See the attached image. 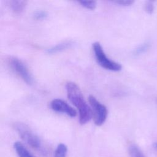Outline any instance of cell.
<instances>
[{
    "label": "cell",
    "mask_w": 157,
    "mask_h": 157,
    "mask_svg": "<svg viewBox=\"0 0 157 157\" xmlns=\"http://www.w3.org/2000/svg\"><path fill=\"white\" fill-rule=\"evenodd\" d=\"M66 90L69 100L78 110L80 123H87L93 117V113L91 109L85 101L80 88L74 82H69L66 84Z\"/></svg>",
    "instance_id": "6da1fadb"
},
{
    "label": "cell",
    "mask_w": 157,
    "mask_h": 157,
    "mask_svg": "<svg viewBox=\"0 0 157 157\" xmlns=\"http://www.w3.org/2000/svg\"><path fill=\"white\" fill-rule=\"evenodd\" d=\"M14 128L25 142L36 150L45 153V150L44 148L41 140L29 126L23 123L18 122L15 123Z\"/></svg>",
    "instance_id": "7a4b0ae2"
},
{
    "label": "cell",
    "mask_w": 157,
    "mask_h": 157,
    "mask_svg": "<svg viewBox=\"0 0 157 157\" xmlns=\"http://www.w3.org/2000/svg\"><path fill=\"white\" fill-rule=\"evenodd\" d=\"M93 50L96 60L101 67L112 71H119L121 69L122 66L120 63L111 60L106 56L99 42H95L93 44Z\"/></svg>",
    "instance_id": "3957f363"
},
{
    "label": "cell",
    "mask_w": 157,
    "mask_h": 157,
    "mask_svg": "<svg viewBox=\"0 0 157 157\" xmlns=\"http://www.w3.org/2000/svg\"><path fill=\"white\" fill-rule=\"evenodd\" d=\"M88 101L91 107V109L95 124L101 126L104 124L107 117L108 112L107 107L92 95L88 97Z\"/></svg>",
    "instance_id": "277c9868"
},
{
    "label": "cell",
    "mask_w": 157,
    "mask_h": 157,
    "mask_svg": "<svg viewBox=\"0 0 157 157\" xmlns=\"http://www.w3.org/2000/svg\"><path fill=\"white\" fill-rule=\"evenodd\" d=\"M9 64L12 69L28 84L31 85L33 82V79L31 73L25 63L15 56L9 57Z\"/></svg>",
    "instance_id": "5b68a950"
},
{
    "label": "cell",
    "mask_w": 157,
    "mask_h": 157,
    "mask_svg": "<svg viewBox=\"0 0 157 157\" xmlns=\"http://www.w3.org/2000/svg\"><path fill=\"white\" fill-rule=\"evenodd\" d=\"M50 107L54 111L64 113L71 117H74L77 115L75 109L70 106L66 102L60 99H53L50 102Z\"/></svg>",
    "instance_id": "8992f818"
},
{
    "label": "cell",
    "mask_w": 157,
    "mask_h": 157,
    "mask_svg": "<svg viewBox=\"0 0 157 157\" xmlns=\"http://www.w3.org/2000/svg\"><path fill=\"white\" fill-rule=\"evenodd\" d=\"M9 3L11 10L15 14L23 13L27 6V1L23 0H12Z\"/></svg>",
    "instance_id": "52a82bcc"
},
{
    "label": "cell",
    "mask_w": 157,
    "mask_h": 157,
    "mask_svg": "<svg viewBox=\"0 0 157 157\" xmlns=\"http://www.w3.org/2000/svg\"><path fill=\"white\" fill-rule=\"evenodd\" d=\"M72 45H73V42L71 41L63 42L47 49L46 52L48 54L56 53L70 48Z\"/></svg>",
    "instance_id": "ba28073f"
},
{
    "label": "cell",
    "mask_w": 157,
    "mask_h": 157,
    "mask_svg": "<svg viewBox=\"0 0 157 157\" xmlns=\"http://www.w3.org/2000/svg\"><path fill=\"white\" fill-rule=\"evenodd\" d=\"M13 147L18 157H36L20 142H15L13 144Z\"/></svg>",
    "instance_id": "9c48e42d"
},
{
    "label": "cell",
    "mask_w": 157,
    "mask_h": 157,
    "mask_svg": "<svg viewBox=\"0 0 157 157\" xmlns=\"http://www.w3.org/2000/svg\"><path fill=\"white\" fill-rule=\"evenodd\" d=\"M67 152V148L64 144H59L58 145L54 154V157H66Z\"/></svg>",
    "instance_id": "30bf717a"
},
{
    "label": "cell",
    "mask_w": 157,
    "mask_h": 157,
    "mask_svg": "<svg viewBox=\"0 0 157 157\" xmlns=\"http://www.w3.org/2000/svg\"><path fill=\"white\" fill-rule=\"evenodd\" d=\"M129 153L131 157H145L140 148L136 145H131L129 147Z\"/></svg>",
    "instance_id": "8fae6325"
},
{
    "label": "cell",
    "mask_w": 157,
    "mask_h": 157,
    "mask_svg": "<svg viewBox=\"0 0 157 157\" xmlns=\"http://www.w3.org/2000/svg\"><path fill=\"white\" fill-rule=\"evenodd\" d=\"M80 5L87 9L93 10L96 7V2L95 1H78Z\"/></svg>",
    "instance_id": "7c38bea8"
},
{
    "label": "cell",
    "mask_w": 157,
    "mask_h": 157,
    "mask_svg": "<svg viewBox=\"0 0 157 157\" xmlns=\"http://www.w3.org/2000/svg\"><path fill=\"white\" fill-rule=\"evenodd\" d=\"M48 14L46 11L42 10H38L34 12L33 18L36 20H42L45 18L47 17Z\"/></svg>",
    "instance_id": "4fadbf2b"
},
{
    "label": "cell",
    "mask_w": 157,
    "mask_h": 157,
    "mask_svg": "<svg viewBox=\"0 0 157 157\" xmlns=\"http://www.w3.org/2000/svg\"><path fill=\"white\" fill-rule=\"evenodd\" d=\"M144 9H145V10L147 12V13H148L149 14L152 13L153 12V10H154L153 2L151 1H147L145 4Z\"/></svg>",
    "instance_id": "5bb4252c"
},
{
    "label": "cell",
    "mask_w": 157,
    "mask_h": 157,
    "mask_svg": "<svg viewBox=\"0 0 157 157\" xmlns=\"http://www.w3.org/2000/svg\"><path fill=\"white\" fill-rule=\"evenodd\" d=\"M148 47V44H147V43L139 45L137 48H136L134 50V54H135V55H139V54H141V53H144V52H145V51L147 50Z\"/></svg>",
    "instance_id": "9a60e30c"
},
{
    "label": "cell",
    "mask_w": 157,
    "mask_h": 157,
    "mask_svg": "<svg viewBox=\"0 0 157 157\" xmlns=\"http://www.w3.org/2000/svg\"><path fill=\"white\" fill-rule=\"evenodd\" d=\"M113 2L121 5V6H131V4H132L134 3V1H131V0H120V1H113Z\"/></svg>",
    "instance_id": "2e32d148"
},
{
    "label": "cell",
    "mask_w": 157,
    "mask_h": 157,
    "mask_svg": "<svg viewBox=\"0 0 157 157\" xmlns=\"http://www.w3.org/2000/svg\"><path fill=\"white\" fill-rule=\"evenodd\" d=\"M153 147H154L155 148H156V149H157V142L154 143V144H153Z\"/></svg>",
    "instance_id": "e0dca14e"
}]
</instances>
